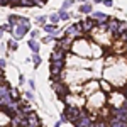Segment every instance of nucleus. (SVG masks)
<instances>
[{"mask_svg":"<svg viewBox=\"0 0 127 127\" xmlns=\"http://www.w3.org/2000/svg\"><path fill=\"white\" fill-rule=\"evenodd\" d=\"M107 103V98H105V92H102V88L97 90L95 93H92L90 98L87 100V103H85V107L93 114V119H97V114L102 110V107Z\"/></svg>","mask_w":127,"mask_h":127,"instance_id":"f257e3e1","label":"nucleus"},{"mask_svg":"<svg viewBox=\"0 0 127 127\" xmlns=\"http://www.w3.org/2000/svg\"><path fill=\"white\" fill-rule=\"evenodd\" d=\"M71 53H75L78 58H92V44L87 41V37L83 36V37H78V39H75L73 42V49H71Z\"/></svg>","mask_w":127,"mask_h":127,"instance_id":"f03ea898","label":"nucleus"},{"mask_svg":"<svg viewBox=\"0 0 127 127\" xmlns=\"http://www.w3.org/2000/svg\"><path fill=\"white\" fill-rule=\"evenodd\" d=\"M27 32H31V22H29V19H26V17H20L19 22L14 26L12 36L19 41V39H22V37H24Z\"/></svg>","mask_w":127,"mask_h":127,"instance_id":"7ed1b4c3","label":"nucleus"},{"mask_svg":"<svg viewBox=\"0 0 127 127\" xmlns=\"http://www.w3.org/2000/svg\"><path fill=\"white\" fill-rule=\"evenodd\" d=\"M93 122H95L93 115H90L87 110H81V112H80V115L76 117V120H75L73 124H75V126H78V127H87V126H95Z\"/></svg>","mask_w":127,"mask_h":127,"instance_id":"20e7f679","label":"nucleus"},{"mask_svg":"<svg viewBox=\"0 0 127 127\" xmlns=\"http://www.w3.org/2000/svg\"><path fill=\"white\" fill-rule=\"evenodd\" d=\"M53 88H54L56 95H58L61 100H64V98L69 95V85L63 83V80H61V81H54V83H53Z\"/></svg>","mask_w":127,"mask_h":127,"instance_id":"39448f33","label":"nucleus"},{"mask_svg":"<svg viewBox=\"0 0 127 127\" xmlns=\"http://www.w3.org/2000/svg\"><path fill=\"white\" fill-rule=\"evenodd\" d=\"M73 42H75V39H73L71 36H68V34H64L63 37H59V39L56 41V48H61V49H64L66 53H71Z\"/></svg>","mask_w":127,"mask_h":127,"instance_id":"423d86ee","label":"nucleus"},{"mask_svg":"<svg viewBox=\"0 0 127 127\" xmlns=\"http://www.w3.org/2000/svg\"><path fill=\"white\" fill-rule=\"evenodd\" d=\"M66 115H68L69 119V124H73L75 120H76V117L80 115V112H81V108H80V105H71V103H66L64 105V110H63Z\"/></svg>","mask_w":127,"mask_h":127,"instance_id":"0eeeda50","label":"nucleus"},{"mask_svg":"<svg viewBox=\"0 0 127 127\" xmlns=\"http://www.w3.org/2000/svg\"><path fill=\"white\" fill-rule=\"evenodd\" d=\"M66 34H68V36H71L73 39H78V37H83V36H87V34L83 32L81 22H75V24H71L68 29H66Z\"/></svg>","mask_w":127,"mask_h":127,"instance_id":"6e6552de","label":"nucleus"},{"mask_svg":"<svg viewBox=\"0 0 127 127\" xmlns=\"http://www.w3.org/2000/svg\"><path fill=\"white\" fill-rule=\"evenodd\" d=\"M81 27H83V32L85 34H92L95 31V27H97V20L93 19L92 15L90 17H85V19L81 20Z\"/></svg>","mask_w":127,"mask_h":127,"instance_id":"1a4fd4ad","label":"nucleus"},{"mask_svg":"<svg viewBox=\"0 0 127 127\" xmlns=\"http://www.w3.org/2000/svg\"><path fill=\"white\" fill-rule=\"evenodd\" d=\"M81 90H83V93L85 95H92V93H95L97 90H100V81H87L85 85H81Z\"/></svg>","mask_w":127,"mask_h":127,"instance_id":"9d476101","label":"nucleus"},{"mask_svg":"<svg viewBox=\"0 0 127 127\" xmlns=\"http://www.w3.org/2000/svg\"><path fill=\"white\" fill-rule=\"evenodd\" d=\"M64 61L66 59H54V61H51V75H61V71L64 68Z\"/></svg>","mask_w":127,"mask_h":127,"instance_id":"9b49d317","label":"nucleus"},{"mask_svg":"<svg viewBox=\"0 0 127 127\" xmlns=\"http://www.w3.org/2000/svg\"><path fill=\"white\" fill-rule=\"evenodd\" d=\"M119 24H120V20H117V19H110V20H108V32H110V36H112L114 39H117Z\"/></svg>","mask_w":127,"mask_h":127,"instance_id":"f8f14e48","label":"nucleus"},{"mask_svg":"<svg viewBox=\"0 0 127 127\" xmlns=\"http://www.w3.org/2000/svg\"><path fill=\"white\" fill-rule=\"evenodd\" d=\"M92 17L97 20V26H98V24H105V22L110 20V17H108L107 14H103V12H93V14H92Z\"/></svg>","mask_w":127,"mask_h":127,"instance_id":"ddd939ff","label":"nucleus"},{"mask_svg":"<svg viewBox=\"0 0 127 127\" xmlns=\"http://www.w3.org/2000/svg\"><path fill=\"white\" fill-rule=\"evenodd\" d=\"M108 126H112V127H127V120L112 115V119L108 120Z\"/></svg>","mask_w":127,"mask_h":127,"instance_id":"4468645a","label":"nucleus"},{"mask_svg":"<svg viewBox=\"0 0 127 127\" xmlns=\"http://www.w3.org/2000/svg\"><path fill=\"white\" fill-rule=\"evenodd\" d=\"M66 51L64 49H61V48H56L53 53H51V61H54V59H66Z\"/></svg>","mask_w":127,"mask_h":127,"instance_id":"2eb2a0df","label":"nucleus"},{"mask_svg":"<svg viewBox=\"0 0 127 127\" xmlns=\"http://www.w3.org/2000/svg\"><path fill=\"white\" fill-rule=\"evenodd\" d=\"M27 120H29V126L31 127H39V126H42V122H41V119L36 115V112L29 114V115H27Z\"/></svg>","mask_w":127,"mask_h":127,"instance_id":"dca6fc26","label":"nucleus"},{"mask_svg":"<svg viewBox=\"0 0 127 127\" xmlns=\"http://www.w3.org/2000/svg\"><path fill=\"white\" fill-rule=\"evenodd\" d=\"M44 31H46V34H51V36H56L58 37L59 36V31H58V27H56V24H51V22H46L44 24Z\"/></svg>","mask_w":127,"mask_h":127,"instance_id":"f3484780","label":"nucleus"},{"mask_svg":"<svg viewBox=\"0 0 127 127\" xmlns=\"http://www.w3.org/2000/svg\"><path fill=\"white\" fill-rule=\"evenodd\" d=\"M100 88H102L105 93H110V92L114 90V85H112V81H108L107 78H103L102 81H100Z\"/></svg>","mask_w":127,"mask_h":127,"instance_id":"a211bd4d","label":"nucleus"},{"mask_svg":"<svg viewBox=\"0 0 127 127\" xmlns=\"http://www.w3.org/2000/svg\"><path fill=\"white\" fill-rule=\"evenodd\" d=\"M92 9H93L92 3H81V5H80V12H81V14H87V15L92 14Z\"/></svg>","mask_w":127,"mask_h":127,"instance_id":"6ab92c4d","label":"nucleus"},{"mask_svg":"<svg viewBox=\"0 0 127 127\" xmlns=\"http://www.w3.org/2000/svg\"><path fill=\"white\" fill-rule=\"evenodd\" d=\"M32 112H34V110H32V107H31V105H24V103H22L19 114H22V115H26V117H27V115H29V114H32Z\"/></svg>","mask_w":127,"mask_h":127,"instance_id":"aec40b11","label":"nucleus"},{"mask_svg":"<svg viewBox=\"0 0 127 127\" xmlns=\"http://www.w3.org/2000/svg\"><path fill=\"white\" fill-rule=\"evenodd\" d=\"M27 44H29V49L32 51V53H39V44L36 42V39H34V37H32V39H31Z\"/></svg>","mask_w":127,"mask_h":127,"instance_id":"412c9836","label":"nucleus"},{"mask_svg":"<svg viewBox=\"0 0 127 127\" xmlns=\"http://www.w3.org/2000/svg\"><path fill=\"white\" fill-rule=\"evenodd\" d=\"M124 32H127V22H120L119 24V29H117V37H120Z\"/></svg>","mask_w":127,"mask_h":127,"instance_id":"4be33fe9","label":"nucleus"},{"mask_svg":"<svg viewBox=\"0 0 127 127\" xmlns=\"http://www.w3.org/2000/svg\"><path fill=\"white\" fill-rule=\"evenodd\" d=\"M59 20H61L59 12H58V14H51V15H49V22H51V24H58Z\"/></svg>","mask_w":127,"mask_h":127,"instance_id":"5701e85b","label":"nucleus"},{"mask_svg":"<svg viewBox=\"0 0 127 127\" xmlns=\"http://www.w3.org/2000/svg\"><path fill=\"white\" fill-rule=\"evenodd\" d=\"M32 63H34V68H37L41 64V56L39 53H34V56H32Z\"/></svg>","mask_w":127,"mask_h":127,"instance_id":"b1692460","label":"nucleus"},{"mask_svg":"<svg viewBox=\"0 0 127 127\" xmlns=\"http://www.w3.org/2000/svg\"><path fill=\"white\" fill-rule=\"evenodd\" d=\"M12 31H14V26H12V24H2V34H3V32H12Z\"/></svg>","mask_w":127,"mask_h":127,"instance_id":"393cba45","label":"nucleus"},{"mask_svg":"<svg viewBox=\"0 0 127 127\" xmlns=\"http://www.w3.org/2000/svg\"><path fill=\"white\" fill-rule=\"evenodd\" d=\"M73 3H75L73 0H64V2H63V5H61V10H68Z\"/></svg>","mask_w":127,"mask_h":127,"instance_id":"a878e982","label":"nucleus"},{"mask_svg":"<svg viewBox=\"0 0 127 127\" xmlns=\"http://www.w3.org/2000/svg\"><path fill=\"white\" fill-rule=\"evenodd\" d=\"M34 0H20V7H32Z\"/></svg>","mask_w":127,"mask_h":127,"instance_id":"bb28decb","label":"nucleus"},{"mask_svg":"<svg viewBox=\"0 0 127 127\" xmlns=\"http://www.w3.org/2000/svg\"><path fill=\"white\" fill-rule=\"evenodd\" d=\"M19 19H20V15H9V22L12 26H15V24L19 22Z\"/></svg>","mask_w":127,"mask_h":127,"instance_id":"cd10ccee","label":"nucleus"},{"mask_svg":"<svg viewBox=\"0 0 127 127\" xmlns=\"http://www.w3.org/2000/svg\"><path fill=\"white\" fill-rule=\"evenodd\" d=\"M36 22L41 24V26H44L46 22H48V17H44V15H39V17H36Z\"/></svg>","mask_w":127,"mask_h":127,"instance_id":"c85d7f7f","label":"nucleus"},{"mask_svg":"<svg viewBox=\"0 0 127 127\" xmlns=\"http://www.w3.org/2000/svg\"><path fill=\"white\" fill-rule=\"evenodd\" d=\"M59 15H61V20H68L69 17H71V15H69L66 10H59Z\"/></svg>","mask_w":127,"mask_h":127,"instance_id":"c756f323","label":"nucleus"},{"mask_svg":"<svg viewBox=\"0 0 127 127\" xmlns=\"http://www.w3.org/2000/svg\"><path fill=\"white\" fill-rule=\"evenodd\" d=\"M7 44H9V48L12 49V51H14V49H17V39H15V37H14L12 41H9Z\"/></svg>","mask_w":127,"mask_h":127,"instance_id":"7c9ffc66","label":"nucleus"},{"mask_svg":"<svg viewBox=\"0 0 127 127\" xmlns=\"http://www.w3.org/2000/svg\"><path fill=\"white\" fill-rule=\"evenodd\" d=\"M54 39H56V36H51V34H48V36L42 39V42H44V44H48V42H53Z\"/></svg>","mask_w":127,"mask_h":127,"instance_id":"2f4dec72","label":"nucleus"},{"mask_svg":"<svg viewBox=\"0 0 127 127\" xmlns=\"http://www.w3.org/2000/svg\"><path fill=\"white\" fill-rule=\"evenodd\" d=\"M10 7H20V0H10Z\"/></svg>","mask_w":127,"mask_h":127,"instance_id":"473e14b6","label":"nucleus"},{"mask_svg":"<svg viewBox=\"0 0 127 127\" xmlns=\"http://www.w3.org/2000/svg\"><path fill=\"white\" fill-rule=\"evenodd\" d=\"M12 92V97H14V100H19V92L17 90H10Z\"/></svg>","mask_w":127,"mask_h":127,"instance_id":"72a5a7b5","label":"nucleus"},{"mask_svg":"<svg viewBox=\"0 0 127 127\" xmlns=\"http://www.w3.org/2000/svg\"><path fill=\"white\" fill-rule=\"evenodd\" d=\"M102 3H103V5H107V7H112V5H114V2H112V0H103Z\"/></svg>","mask_w":127,"mask_h":127,"instance_id":"f704fd0d","label":"nucleus"},{"mask_svg":"<svg viewBox=\"0 0 127 127\" xmlns=\"http://www.w3.org/2000/svg\"><path fill=\"white\" fill-rule=\"evenodd\" d=\"M29 34H31V37H34V39H36V37L39 36V32H37V31H31Z\"/></svg>","mask_w":127,"mask_h":127,"instance_id":"c9c22d12","label":"nucleus"},{"mask_svg":"<svg viewBox=\"0 0 127 127\" xmlns=\"http://www.w3.org/2000/svg\"><path fill=\"white\" fill-rule=\"evenodd\" d=\"M0 5L5 7V5H10V0H0Z\"/></svg>","mask_w":127,"mask_h":127,"instance_id":"e433bc0d","label":"nucleus"},{"mask_svg":"<svg viewBox=\"0 0 127 127\" xmlns=\"http://www.w3.org/2000/svg\"><path fill=\"white\" fill-rule=\"evenodd\" d=\"M34 95H32V92H27V93H26V98H27V100H34Z\"/></svg>","mask_w":127,"mask_h":127,"instance_id":"4c0bfd02","label":"nucleus"},{"mask_svg":"<svg viewBox=\"0 0 127 127\" xmlns=\"http://www.w3.org/2000/svg\"><path fill=\"white\" fill-rule=\"evenodd\" d=\"M0 66H2V69H5V59L3 58L0 59Z\"/></svg>","mask_w":127,"mask_h":127,"instance_id":"58836bf2","label":"nucleus"},{"mask_svg":"<svg viewBox=\"0 0 127 127\" xmlns=\"http://www.w3.org/2000/svg\"><path fill=\"white\" fill-rule=\"evenodd\" d=\"M19 83H20V85H22V83H26V78H24L22 75H20V76H19Z\"/></svg>","mask_w":127,"mask_h":127,"instance_id":"ea45409f","label":"nucleus"},{"mask_svg":"<svg viewBox=\"0 0 127 127\" xmlns=\"http://www.w3.org/2000/svg\"><path fill=\"white\" fill-rule=\"evenodd\" d=\"M93 2H95V3H100V2H103V0H93Z\"/></svg>","mask_w":127,"mask_h":127,"instance_id":"a19ab883","label":"nucleus"},{"mask_svg":"<svg viewBox=\"0 0 127 127\" xmlns=\"http://www.w3.org/2000/svg\"><path fill=\"white\" fill-rule=\"evenodd\" d=\"M81 2H87V0H81Z\"/></svg>","mask_w":127,"mask_h":127,"instance_id":"79ce46f5","label":"nucleus"}]
</instances>
